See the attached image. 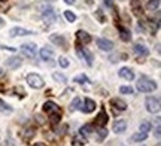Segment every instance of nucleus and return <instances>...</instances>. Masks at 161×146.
I'll return each instance as SVG.
<instances>
[{"label": "nucleus", "mask_w": 161, "mask_h": 146, "mask_svg": "<svg viewBox=\"0 0 161 146\" xmlns=\"http://www.w3.org/2000/svg\"><path fill=\"white\" fill-rule=\"evenodd\" d=\"M137 89L140 93H152L157 89V84L148 76H142L137 81Z\"/></svg>", "instance_id": "obj_1"}, {"label": "nucleus", "mask_w": 161, "mask_h": 146, "mask_svg": "<svg viewBox=\"0 0 161 146\" xmlns=\"http://www.w3.org/2000/svg\"><path fill=\"white\" fill-rule=\"evenodd\" d=\"M27 84H29L31 88H36V89H40V88L45 85L43 79H42L39 75H36V73H30V75H27Z\"/></svg>", "instance_id": "obj_2"}, {"label": "nucleus", "mask_w": 161, "mask_h": 146, "mask_svg": "<svg viewBox=\"0 0 161 146\" xmlns=\"http://www.w3.org/2000/svg\"><path fill=\"white\" fill-rule=\"evenodd\" d=\"M76 52L79 55V58H82L84 61H86V64L88 66H92V61H94V55L90 49H85V48H80L78 45V49H76Z\"/></svg>", "instance_id": "obj_3"}, {"label": "nucleus", "mask_w": 161, "mask_h": 146, "mask_svg": "<svg viewBox=\"0 0 161 146\" xmlns=\"http://www.w3.org/2000/svg\"><path fill=\"white\" fill-rule=\"evenodd\" d=\"M146 109L151 113H158L160 112V100L157 97H146Z\"/></svg>", "instance_id": "obj_4"}, {"label": "nucleus", "mask_w": 161, "mask_h": 146, "mask_svg": "<svg viewBox=\"0 0 161 146\" xmlns=\"http://www.w3.org/2000/svg\"><path fill=\"white\" fill-rule=\"evenodd\" d=\"M42 19H43L46 24H51L57 19V14H55V11H54L52 8H46V9H43V12H42Z\"/></svg>", "instance_id": "obj_5"}, {"label": "nucleus", "mask_w": 161, "mask_h": 146, "mask_svg": "<svg viewBox=\"0 0 161 146\" xmlns=\"http://www.w3.org/2000/svg\"><path fill=\"white\" fill-rule=\"evenodd\" d=\"M158 21H157V23H154V21H143V23H142V21H140V29L142 30H148V31H149L151 35H155L157 33V30H158Z\"/></svg>", "instance_id": "obj_6"}, {"label": "nucleus", "mask_w": 161, "mask_h": 146, "mask_svg": "<svg viewBox=\"0 0 161 146\" xmlns=\"http://www.w3.org/2000/svg\"><path fill=\"white\" fill-rule=\"evenodd\" d=\"M21 51L25 57H29V58H35L36 55V45L35 43H25L21 46Z\"/></svg>", "instance_id": "obj_7"}, {"label": "nucleus", "mask_w": 161, "mask_h": 146, "mask_svg": "<svg viewBox=\"0 0 161 146\" xmlns=\"http://www.w3.org/2000/svg\"><path fill=\"white\" fill-rule=\"evenodd\" d=\"M133 51H134V54L139 57V60H142L143 57H146V55L149 54L148 48L145 46V45H142V43H136V45H134V48H133Z\"/></svg>", "instance_id": "obj_8"}, {"label": "nucleus", "mask_w": 161, "mask_h": 146, "mask_svg": "<svg viewBox=\"0 0 161 146\" xmlns=\"http://www.w3.org/2000/svg\"><path fill=\"white\" fill-rule=\"evenodd\" d=\"M108 119H109V116H108L106 111H104V109H102V111H100V113L96 116V125H97V127H106Z\"/></svg>", "instance_id": "obj_9"}, {"label": "nucleus", "mask_w": 161, "mask_h": 146, "mask_svg": "<svg viewBox=\"0 0 161 146\" xmlns=\"http://www.w3.org/2000/svg\"><path fill=\"white\" fill-rule=\"evenodd\" d=\"M76 39H78V42L82 43V45H86V43H90V42L92 41L91 36L88 35L86 31H84V30H78V31H76Z\"/></svg>", "instance_id": "obj_10"}, {"label": "nucleus", "mask_w": 161, "mask_h": 146, "mask_svg": "<svg viewBox=\"0 0 161 146\" xmlns=\"http://www.w3.org/2000/svg\"><path fill=\"white\" fill-rule=\"evenodd\" d=\"M97 46L100 48V49H103V51H112V49H114V42L100 37V39H97Z\"/></svg>", "instance_id": "obj_11"}, {"label": "nucleus", "mask_w": 161, "mask_h": 146, "mask_svg": "<svg viewBox=\"0 0 161 146\" xmlns=\"http://www.w3.org/2000/svg\"><path fill=\"white\" fill-rule=\"evenodd\" d=\"M40 58L43 60V61H52V58H54V51L48 46L42 48V49H40Z\"/></svg>", "instance_id": "obj_12"}, {"label": "nucleus", "mask_w": 161, "mask_h": 146, "mask_svg": "<svg viewBox=\"0 0 161 146\" xmlns=\"http://www.w3.org/2000/svg\"><path fill=\"white\" fill-rule=\"evenodd\" d=\"M33 31H30V30H25V29H21V27H14L11 30V37H18V36H29L31 35Z\"/></svg>", "instance_id": "obj_13"}, {"label": "nucleus", "mask_w": 161, "mask_h": 146, "mask_svg": "<svg viewBox=\"0 0 161 146\" xmlns=\"http://www.w3.org/2000/svg\"><path fill=\"white\" fill-rule=\"evenodd\" d=\"M94 109H96V101L86 97V99L84 100V107H82L80 111H84L85 113H91V112H94Z\"/></svg>", "instance_id": "obj_14"}, {"label": "nucleus", "mask_w": 161, "mask_h": 146, "mask_svg": "<svg viewBox=\"0 0 161 146\" xmlns=\"http://www.w3.org/2000/svg\"><path fill=\"white\" fill-rule=\"evenodd\" d=\"M110 103H112V106L115 107V113L118 111L124 112L127 109V103L124 101V100H121V99H112V101H110Z\"/></svg>", "instance_id": "obj_15"}, {"label": "nucleus", "mask_w": 161, "mask_h": 146, "mask_svg": "<svg viewBox=\"0 0 161 146\" xmlns=\"http://www.w3.org/2000/svg\"><path fill=\"white\" fill-rule=\"evenodd\" d=\"M119 76L122 79H125V81H133V79H134V73H133V70L130 67H122V69H119Z\"/></svg>", "instance_id": "obj_16"}, {"label": "nucleus", "mask_w": 161, "mask_h": 146, "mask_svg": "<svg viewBox=\"0 0 161 146\" xmlns=\"http://www.w3.org/2000/svg\"><path fill=\"white\" fill-rule=\"evenodd\" d=\"M21 64H23V60L19 58V57H11V58L6 60V66L9 69H18Z\"/></svg>", "instance_id": "obj_17"}, {"label": "nucleus", "mask_w": 161, "mask_h": 146, "mask_svg": "<svg viewBox=\"0 0 161 146\" xmlns=\"http://www.w3.org/2000/svg\"><path fill=\"white\" fill-rule=\"evenodd\" d=\"M43 111H45L48 115H51V113H57V112H60V107H58L54 101H46L45 105H43Z\"/></svg>", "instance_id": "obj_18"}, {"label": "nucleus", "mask_w": 161, "mask_h": 146, "mask_svg": "<svg viewBox=\"0 0 161 146\" xmlns=\"http://www.w3.org/2000/svg\"><path fill=\"white\" fill-rule=\"evenodd\" d=\"M130 5H131V11L134 15L140 17V15L143 14V9H142V5H140L139 0H130Z\"/></svg>", "instance_id": "obj_19"}, {"label": "nucleus", "mask_w": 161, "mask_h": 146, "mask_svg": "<svg viewBox=\"0 0 161 146\" xmlns=\"http://www.w3.org/2000/svg\"><path fill=\"white\" fill-rule=\"evenodd\" d=\"M127 130V121L125 119H119L114 124V131L115 133H124Z\"/></svg>", "instance_id": "obj_20"}, {"label": "nucleus", "mask_w": 161, "mask_h": 146, "mask_svg": "<svg viewBox=\"0 0 161 146\" xmlns=\"http://www.w3.org/2000/svg\"><path fill=\"white\" fill-rule=\"evenodd\" d=\"M35 134H36L35 128H33V127H29V128H25L23 133H21V137H23L25 142H30L33 137H35Z\"/></svg>", "instance_id": "obj_21"}, {"label": "nucleus", "mask_w": 161, "mask_h": 146, "mask_svg": "<svg viewBox=\"0 0 161 146\" xmlns=\"http://www.w3.org/2000/svg\"><path fill=\"white\" fill-rule=\"evenodd\" d=\"M72 145L73 146H85L86 145V137H84L82 134H75L72 139Z\"/></svg>", "instance_id": "obj_22"}, {"label": "nucleus", "mask_w": 161, "mask_h": 146, "mask_svg": "<svg viewBox=\"0 0 161 146\" xmlns=\"http://www.w3.org/2000/svg\"><path fill=\"white\" fill-rule=\"evenodd\" d=\"M49 41L52 42V43H55V45H58V46H66V41H64L63 36H58V35H51V37H49Z\"/></svg>", "instance_id": "obj_23"}, {"label": "nucleus", "mask_w": 161, "mask_h": 146, "mask_svg": "<svg viewBox=\"0 0 161 146\" xmlns=\"http://www.w3.org/2000/svg\"><path fill=\"white\" fill-rule=\"evenodd\" d=\"M118 31H119L121 39H122L124 42H128V41H130V30H127L124 25H118Z\"/></svg>", "instance_id": "obj_24"}, {"label": "nucleus", "mask_w": 161, "mask_h": 146, "mask_svg": "<svg viewBox=\"0 0 161 146\" xmlns=\"http://www.w3.org/2000/svg\"><path fill=\"white\" fill-rule=\"evenodd\" d=\"M94 131H92V125H90V124H86V125H84L82 128H80V134L84 136V137H88V136H91Z\"/></svg>", "instance_id": "obj_25"}, {"label": "nucleus", "mask_w": 161, "mask_h": 146, "mask_svg": "<svg viewBox=\"0 0 161 146\" xmlns=\"http://www.w3.org/2000/svg\"><path fill=\"white\" fill-rule=\"evenodd\" d=\"M146 8H148L149 11H157V9L160 8V0H148Z\"/></svg>", "instance_id": "obj_26"}, {"label": "nucleus", "mask_w": 161, "mask_h": 146, "mask_svg": "<svg viewBox=\"0 0 161 146\" xmlns=\"http://www.w3.org/2000/svg\"><path fill=\"white\" fill-rule=\"evenodd\" d=\"M108 136V130L104 128V127H97V140L102 142Z\"/></svg>", "instance_id": "obj_27"}, {"label": "nucleus", "mask_w": 161, "mask_h": 146, "mask_svg": "<svg viewBox=\"0 0 161 146\" xmlns=\"http://www.w3.org/2000/svg\"><path fill=\"white\" fill-rule=\"evenodd\" d=\"M0 112L2 113H12V107L9 105H6L2 99H0Z\"/></svg>", "instance_id": "obj_28"}, {"label": "nucleus", "mask_w": 161, "mask_h": 146, "mask_svg": "<svg viewBox=\"0 0 161 146\" xmlns=\"http://www.w3.org/2000/svg\"><path fill=\"white\" fill-rule=\"evenodd\" d=\"M60 119H61V113H60V112H57V113H51V115H49V121H51L52 125H57V124L60 122Z\"/></svg>", "instance_id": "obj_29"}, {"label": "nucleus", "mask_w": 161, "mask_h": 146, "mask_svg": "<svg viewBox=\"0 0 161 146\" xmlns=\"http://www.w3.org/2000/svg\"><path fill=\"white\" fill-rule=\"evenodd\" d=\"M146 137H148V133H136V134L131 136V140L133 142H142V140H145Z\"/></svg>", "instance_id": "obj_30"}, {"label": "nucleus", "mask_w": 161, "mask_h": 146, "mask_svg": "<svg viewBox=\"0 0 161 146\" xmlns=\"http://www.w3.org/2000/svg\"><path fill=\"white\" fill-rule=\"evenodd\" d=\"M79 105H80V99H79V97H75V99H73V101L70 103L69 111H70V112L76 111V109H78V106H79Z\"/></svg>", "instance_id": "obj_31"}, {"label": "nucleus", "mask_w": 161, "mask_h": 146, "mask_svg": "<svg viewBox=\"0 0 161 146\" xmlns=\"http://www.w3.org/2000/svg\"><path fill=\"white\" fill-rule=\"evenodd\" d=\"M94 15H96V18H97L100 23H106V17H104V14H103V11H102V9H97Z\"/></svg>", "instance_id": "obj_32"}, {"label": "nucleus", "mask_w": 161, "mask_h": 146, "mask_svg": "<svg viewBox=\"0 0 161 146\" xmlns=\"http://www.w3.org/2000/svg\"><path fill=\"white\" fill-rule=\"evenodd\" d=\"M64 17H66V19H67L69 23H73V21L76 19V15L72 11H66L64 12Z\"/></svg>", "instance_id": "obj_33"}, {"label": "nucleus", "mask_w": 161, "mask_h": 146, "mask_svg": "<svg viewBox=\"0 0 161 146\" xmlns=\"http://www.w3.org/2000/svg\"><path fill=\"white\" fill-rule=\"evenodd\" d=\"M151 127H152V125H151L149 122H146V121L142 122L140 124V133H148V131L151 130Z\"/></svg>", "instance_id": "obj_34"}, {"label": "nucleus", "mask_w": 161, "mask_h": 146, "mask_svg": "<svg viewBox=\"0 0 161 146\" xmlns=\"http://www.w3.org/2000/svg\"><path fill=\"white\" fill-rule=\"evenodd\" d=\"M73 81L78 82V84H86V82H88V78H86L85 75H79V76H75Z\"/></svg>", "instance_id": "obj_35"}, {"label": "nucleus", "mask_w": 161, "mask_h": 146, "mask_svg": "<svg viewBox=\"0 0 161 146\" xmlns=\"http://www.w3.org/2000/svg\"><path fill=\"white\" fill-rule=\"evenodd\" d=\"M58 63H60V66H61V67H64V69H66V67H69V60L66 58V57H60V58H58Z\"/></svg>", "instance_id": "obj_36"}, {"label": "nucleus", "mask_w": 161, "mask_h": 146, "mask_svg": "<svg viewBox=\"0 0 161 146\" xmlns=\"http://www.w3.org/2000/svg\"><path fill=\"white\" fill-rule=\"evenodd\" d=\"M52 78H54L55 81H58V82H66L67 81V79H66V76L60 75V73H52Z\"/></svg>", "instance_id": "obj_37"}, {"label": "nucleus", "mask_w": 161, "mask_h": 146, "mask_svg": "<svg viewBox=\"0 0 161 146\" xmlns=\"http://www.w3.org/2000/svg\"><path fill=\"white\" fill-rule=\"evenodd\" d=\"M119 93L121 94H133V88L131 87H121Z\"/></svg>", "instance_id": "obj_38"}, {"label": "nucleus", "mask_w": 161, "mask_h": 146, "mask_svg": "<svg viewBox=\"0 0 161 146\" xmlns=\"http://www.w3.org/2000/svg\"><path fill=\"white\" fill-rule=\"evenodd\" d=\"M14 93L19 94L21 97H23V95H25V91H24V89H21V88H15V89H14Z\"/></svg>", "instance_id": "obj_39"}, {"label": "nucleus", "mask_w": 161, "mask_h": 146, "mask_svg": "<svg viewBox=\"0 0 161 146\" xmlns=\"http://www.w3.org/2000/svg\"><path fill=\"white\" fill-rule=\"evenodd\" d=\"M160 131H161L160 130V122H158V125H157V128H155V137H158V139H160V136H161Z\"/></svg>", "instance_id": "obj_40"}, {"label": "nucleus", "mask_w": 161, "mask_h": 146, "mask_svg": "<svg viewBox=\"0 0 161 146\" xmlns=\"http://www.w3.org/2000/svg\"><path fill=\"white\" fill-rule=\"evenodd\" d=\"M104 3H106V6L112 8V6H114V0H104Z\"/></svg>", "instance_id": "obj_41"}, {"label": "nucleus", "mask_w": 161, "mask_h": 146, "mask_svg": "<svg viewBox=\"0 0 161 146\" xmlns=\"http://www.w3.org/2000/svg\"><path fill=\"white\" fill-rule=\"evenodd\" d=\"M64 3H67V5H73V3H75V0H64Z\"/></svg>", "instance_id": "obj_42"}, {"label": "nucleus", "mask_w": 161, "mask_h": 146, "mask_svg": "<svg viewBox=\"0 0 161 146\" xmlns=\"http://www.w3.org/2000/svg\"><path fill=\"white\" fill-rule=\"evenodd\" d=\"M2 25H5V19H3V18H0V27H2Z\"/></svg>", "instance_id": "obj_43"}, {"label": "nucleus", "mask_w": 161, "mask_h": 146, "mask_svg": "<svg viewBox=\"0 0 161 146\" xmlns=\"http://www.w3.org/2000/svg\"><path fill=\"white\" fill-rule=\"evenodd\" d=\"M33 146H46V145H45V143H35Z\"/></svg>", "instance_id": "obj_44"}, {"label": "nucleus", "mask_w": 161, "mask_h": 146, "mask_svg": "<svg viewBox=\"0 0 161 146\" xmlns=\"http://www.w3.org/2000/svg\"><path fill=\"white\" fill-rule=\"evenodd\" d=\"M2 76H3V70H2V69H0V78H2Z\"/></svg>", "instance_id": "obj_45"}, {"label": "nucleus", "mask_w": 161, "mask_h": 146, "mask_svg": "<svg viewBox=\"0 0 161 146\" xmlns=\"http://www.w3.org/2000/svg\"><path fill=\"white\" fill-rule=\"evenodd\" d=\"M46 2H55V0H46Z\"/></svg>", "instance_id": "obj_46"}]
</instances>
